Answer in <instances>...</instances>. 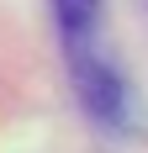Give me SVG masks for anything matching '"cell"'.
Here are the masks:
<instances>
[{"instance_id":"6da1fadb","label":"cell","mask_w":148,"mask_h":153,"mask_svg":"<svg viewBox=\"0 0 148 153\" xmlns=\"http://www.w3.org/2000/svg\"><path fill=\"white\" fill-rule=\"evenodd\" d=\"M69 58H74V85H79V95H85L90 116L117 122L122 116V85H117V74H111L101 58H90V42H74Z\"/></svg>"},{"instance_id":"7a4b0ae2","label":"cell","mask_w":148,"mask_h":153,"mask_svg":"<svg viewBox=\"0 0 148 153\" xmlns=\"http://www.w3.org/2000/svg\"><path fill=\"white\" fill-rule=\"evenodd\" d=\"M53 11H58V27H64V42H90V32L101 21V0H53Z\"/></svg>"}]
</instances>
